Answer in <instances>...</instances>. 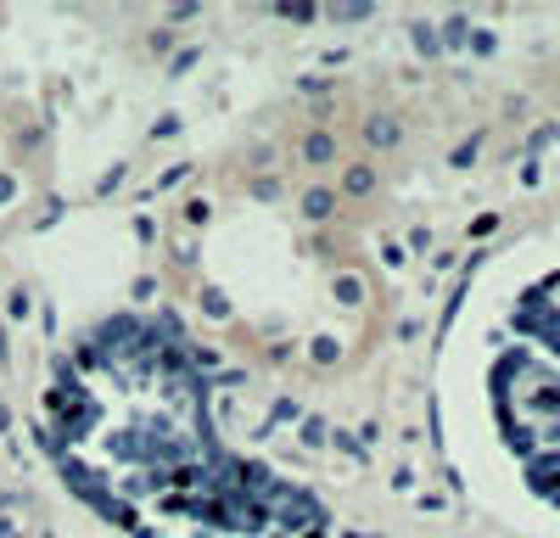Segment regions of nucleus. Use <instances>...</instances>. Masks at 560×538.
<instances>
[{
    "instance_id": "1",
    "label": "nucleus",
    "mask_w": 560,
    "mask_h": 538,
    "mask_svg": "<svg viewBox=\"0 0 560 538\" xmlns=\"http://www.w3.org/2000/svg\"><path fill=\"white\" fill-rule=\"evenodd\" d=\"M68 471L140 538H314L297 493L230 460L202 416V387L157 331L113 325L51 399Z\"/></svg>"
}]
</instances>
